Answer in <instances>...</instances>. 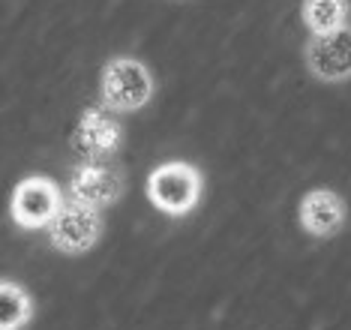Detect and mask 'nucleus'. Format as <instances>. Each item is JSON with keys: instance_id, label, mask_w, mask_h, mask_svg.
Instances as JSON below:
<instances>
[{"instance_id": "1a4fd4ad", "label": "nucleus", "mask_w": 351, "mask_h": 330, "mask_svg": "<svg viewBox=\"0 0 351 330\" xmlns=\"http://www.w3.org/2000/svg\"><path fill=\"white\" fill-rule=\"evenodd\" d=\"M303 19L315 36L337 34L348 21V3L346 0H306L303 3Z\"/></svg>"}, {"instance_id": "f03ea898", "label": "nucleus", "mask_w": 351, "mask_h": 330, "mask_svg": "<svg viewBox=\"0 0 351 330\" xmlns=\"http://www.w3.org/2000/svg\"><path fill=\"white\" fill-rule=\"evenodd\" d=\"M150 93H154V78L138 60H111L102 72V96H106V106L114 111L141 108Z\"/></svg>"}, {"instance_id": "f257e3e1", "label": "nucleus", "mask_w": 351, "mask_h": 330, "mask_svg": "<svg viewBox=\"0 0 351 330\" xmlns=\"http://www.w3.org/2000/svg\"><path fill=\"white\" fill-rule=\"evenodd\" d=\"M198 192H202V177L186 163L159 165L156 172L147 177V196L154 201V207H159L162 213H171V216L193 211L198 201Z\"/></svg>"}, {"instance_id": "0eeeda50", "label": "nucleus", "mask_w": 351, "mask_h": 330, "mask_svg": "<svg viewBox=\"0 0 351 330\" xmlns=\"http://www.w3.org/2000/svg\"><path fill=\"white\" fill-rule=\"evenodd\" d=\"M306 63L315 75L339 82L351 75V27H342L337 34L313 36L306 45Z\"/></svg>"}, {"instance_id": "7ed1b4c3", "label": "nucleus", "mask_w": 351, "mask_h": 330, "mask_svg": "<svg viewBox=\"0 0 351 330\" xmlns=\"http://www.w3.org/2000/svg\"><path fill=\"white\" fill-rule=\"evenodd\" d=\"M99 231H102V220H99L97 207L78 204V201L63 204L49 225L51 244L58 246L60 252H69V255L87 252V249L99 240Z\"/></svg>"}, {"instance_id": "39448f33", "label": "nucleus", "mask_w": 351, "mask_h": 330, "mask_svg": "<svg viewBox=\"0 0 351 330\" xmlns=\"http://www.w3.org/2000/svg\"><path fill=\"white\" fill-rule=\"evenodd\" d=\"M121 141V123L106 108H87L73 130V150L84 163L102 159Z\"/></svg>"}, {"instance_id": "20e7f679", "label": "nucleus", "mask_w": 351, "mask_h": 330, "mask_svg": "<svg viewBox=\"0 0 351 330\" xmlns=\"http://www.w3.org/2000/svg\"><path fill=\"white\" fill-rule=\"evenodd\" d=\"M60 207H63L60 189L54 187L49 177H27L12 192V216L21 228L51 225Z\"/></svg>"}, {"instance_id": "9d476101", "label": "nucleus", "mask_w": 351, "mask_h": 330, "mask_svg": "<svg viewBox=\"0 0 351 330\" xmlns=\"http://www.w3.org/2000/svg\"><path fill=\"white\" fill-rule=\"evenodd\" d=\"M30 318V297L21 285L6 279L0 288V330H19Z\"/></svg>"}, {"instance_id": "6e6552de", "label": "nucleus", "mask_w": 351, "mask_h": 330, "mask_svg": "<svg viewBox=\"0 0 351 330\" xmlns=\"http://www.w3.org/2000/svg\"><path fill=\"white\" fill-rule=\"evenodd\" d=\"M300 222L318 237L333 235L346 222V204L333 189H313L300 201Z\"/></svg>"}, {"instance_id": "423d86ee", "label": "nucleus", "mask_w": 351, "mask_h": 330, "mask_svg": "<svg viewBox=\"0 0 351 330\" xmlns=\"http://www.w3.org/2000/svg\"><path fill=\"white\" fill-rule=\"evenodd\" d=\"M117 196H121V174L111 165L99 163V159L75 165L73 174H69V198L78 201V204L99 211V207L111 204Z\"/></svg>"}]
</instances>
